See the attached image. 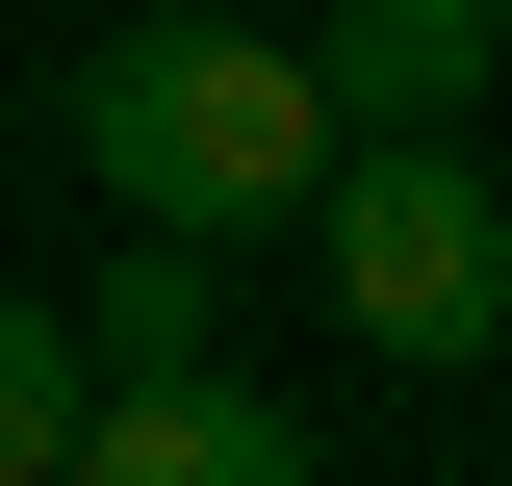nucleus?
Returning a JSON list of instances; mask_svg holds the SVG:
<instances>
[{"label": "nucleus", "instance_id": "nucleus-1", "mask_svg": "<svg viewBox=\"0 0 512 486\" xmlns=\"http://www.w3.org/2000/svg\"><path fill=\"white\" fill-rule=\"evenodd\" d=\"M77 180L128 205V231H333V180H359V128H333L308 26H128V52H77Z\"/></svg>", "mask_w": 512, "mask_h": 486}, {"label": "nucleus", "instance_id": "nucleus-2", "mask_svg": "<svg viewBox=\"0 0 512 486\" xmlns=\"http://www.w3.org/2000/svg\"><path fill=\"white\" fill-rule=\"evenodd\" d=\"M308 282H333V333L410 359V384L512 359V180H487V154H359L333 231H308Z\"/></svg>", "mask_w": 512, "mask_h": 486}, {"label": "nucleus", "instance_id": "nucleus-3", "mask_svg": "<svg viewBox=\"0 0 512 486\" xmlns=\"http://www.w3.org/2000/svg\"><path fill=\"white\" fill-rule=\"evenodd\" d=\"M308 77H333V128H359V154H461V103L512 77V26H487V0H333Z\"/></svg>", "mask_w": 512, "mask_h": 486}, {"label": "nucleus", "instance_id": "nucleus-4", "mask_svg": "<svg viewBox=\"0 0 512 486\" xmlns=\"http://www.w3.org/2000/svg\"><path fill=\"white\" fill-rule=\"evenodd\" d=\"M77 486H333V461H308V410H256V384H154V410H103Z\"/></svg>", "mask_w": 512, "mask_h": 486}, {"label": "nucleus", "instance_id": "nucleus-5", "mask_svg": "<svg viewBox=\"0 0 512 486\" xmlns=\"http://www.w3.org/2000/svg\"><path fill=\"white\" fill-rule=\"evenodd\" d=\"M77 333H103V384H128V410H154V384H231V256H180V231H128Z\"/></svg>", "mask_w": 512, "mask_h": 486}, {"label": "nucleus", "instance_id": "nucleus-6", "mask_svg": "<svg viewBox=\"0 0 512 486\" xmlns=\"http://www.w3.org/2000/svg\"><path fill=\"white\" fill-rule=\"evenodd\" d=\"M103 410H128V384H103V333H77V307H0V461H26V486H77V461H103Z\"/></svg>", "mask_w": 512, "mask_h": 486}]
</instances>
